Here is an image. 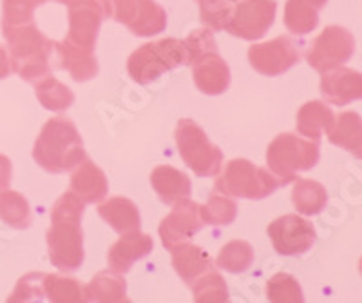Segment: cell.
<instances>
[{
  "mask_svg": "<svg viewBox=\"0 0 362 303\" xmlns=\"http://www.w3.org/2000/svg\"><path fill=\"white\" fill-rule=\"evenodd\" d=\"M232 11H234L232 0H202V6H199L202 21L210 30L216 31L225 30L232 17Z\"/></svg>",
  "mask_w": 362,
  "mask_h": 303,
  "instance_id": "35",
  "label": "cell"
},
{
  "mask_svg": "<svg viewBox=\"0 0 362 303\" xmlns=\"http://www.w3.org/2000/svg\"><path fill=\"white\" fill-rule=\"evenodd\" d=\"M4 2V28H15V25L33 22V11L38 6L45 4V0H2Z\"/></svg>",
  "mask_w": 362,
  "mask_h": 303,
  "instance_id": "36",
  "label": "cell"
},
{
  "mask_svg": "<svg viewBox=\"0 0 362 303\" xmlns=\"http://www.w3.org/2000/svg\"><path fill=\"white\" fill-rule=\"evenodd\" d=\"M98 215L107 222L118 234L138 231L141 225L140 212L134 202L124 196H112L98 205Z\"/></svg>",
  "mask_w": 362,
  "mask_h": 303,
  "instance_id": "23",
  "label": "cell"
},
{
  "mask_svg": "<svg viewBox=\"0 0 362 303\" xmlns=\"http://www.w3.org/2000/svg\"><path fill=\"white\" fill-rule=\"evenodd\" d=\"M238 216V205L230 196L214 191L209 202L202 205V218L209 225H228Z\"/></svg>",
  "mask_w": 362,
  "mask_h": 303,
  "instance_id": "34",
  "label": "cell"
},
{
  "mask_svg": "<svg viewBox=\"0 0 362 303\" xmlns=\"http://www.w3.org/2000/svg\"><path fill=\"white\" fill-rule=\"evenodd\" d=\"M71 191L78 196L83 204H98L109 193L105 173L95 162H90L89 158H83L76 166V171L71 175Z\"/></svg>",
  "mask_w": 362,
  "mask_h": 303,
  "instance_id": "19",
  "label": "cell"
},
{
  "mask_svg": "<svg viewBox=\"0 0 362 303\" xmlns=\"http://www.w3.org/2000/svg\"><path fill=\"white\" fill-rule=\"evenodd\" d=\"M11 71V62H9V55L4 47L0 46V80L6 79Z\"/></svg>",
  "mask_w": 362,
  "mask_h": 303,
  "instance_id": "39",
  "label": "cell"
},
{
  "mask_svg": "<svg viewBox=\"0 0 362 303\" xmlns=\"http://www.w3.org/2000/svg\"><path fill=\"white\" fill-rule=\"evenodd\" d=\"M232 2H234V0H232Z\"/></svg>",
  "mask_w": 362,
  "mask_h": 303,
  "instance_id": "42",
  "label": "cell"
},
{
  "mask_svg": "<svg viewBox=\"0 0 362 303\" xmlns=\"http://www.w3.org/2000/svg\"><path fill=\"white\" fill-rule=\"evenodd\" d=\"M58 2H62V4H67V6H69L71 2H74V0H58Z\"/></svg>",
  "mask_w": 362,
  "mask_h": 303,
  "instance_id": "41",
  "label": "cell"
},
{
  "mask_svg": "<svg viewBox=\"0 0 362 303\" xmlns=\"http://www.w3.org/2000/svg\"><path fill=\"white\" fill-rule=\"evenodd\" d=\"M0 220L15 229H28L31 225V209L28 200L17 191H0Z\"/></svg>",
  "mask_w": 362,
  "mask_h": 303,
  "instance_id": "29",
  "label": "cell"
},
{
  "mask_svg": "<svg viewBox=\"0 0 362 303\" xmlns=\"http://www.w3.org/2000/svg\"><path fill=\"white\" fill-rule=\"evenodd\" d=\"M319 162V142L292 133L277 135L267 149L268 169L281 185L293 182L299 171H310Z\"/></svg>",
  "mask_w": 362,
  "mask_h": 303,
  "instance_id": "4",
  "label": "cell"
},
{
  "mask_svg": "<svg viewBox=\"0 0 362 303\" xmlns=\"http://www.w3.org/2000/svg\"><path fill=\"white\" fill-rule=\"evenodd\" d=\"M35 162L47 173L60 175L87 158L78 129L69 118L57 117L44 124L33 147Z\"/></svg>",
  "mask_w": 362,
  "mask_h": 303,
  "instance_id": "2",
  "label": "cell"
},
{
  "mask_svg": "<svg viewBox=\"0 0 362 303\" xmlns=\"http://www.w3.org/2000/svg\"><path fill=\"white\" fill-rule=\"evenodd\" d=\"M254 262V249L248 241L232 240L225 244L216 258V265L226 273L238 274L247 270Z\"/></svg>",
  "mask_w": 362,
  "mask_h": 303,
  "instance_id": "31",
  "label": "cell"
},
{
  "mask_svg": "<svg viewBox=\"0 0 362 303\" xmlns=\"http://www.w3.org/2000/svg\"><path fill=\"white\" fill-rule=\"evenodd\" d=\"M274 249L283 256H297L312 249L315 244V227L299 215H284L268 225Z\"/></svg>",
  "mask_w": 362,
  "mask_h": 303,
  "instance_id": "11",
  "label": "cell"
},
{
  "mask_svg": "<svg viewBox=\"0 0 362 303\" xmlns=\"http://www.w3.org/2000/svg\"><path fill=\"white\" fill-rule=\"evenodd\" d=\"M321 93L329 104L348 105L362 96L361 73L344 66L322 71Z\"/></svg>",
  "mask_w": 362,
  "mask_h": 303,
  "instance_id": "16",
  "label": "cell"
},
{
  "mask_svg": "<svg viewBox=\"0 0 362 303\" xmlns=\"http://www.w3.org/2000/svg\"><path fill=\"white\" fill-rule=\"evenodd\" d=\"M194 302L198 303H225L228 302V289L218 270L210 269L192 283Z\"/></svg>",
  "mask_w": 362,
  "mask_h": 303,
  "instance_id": "32",
  "label": "cell"
},
{
  "mask_svg": "<svg viewBox=\"0 0 362 303\" xmlns=\"http://www.w3.org/2000/svg\"><path fill=\"white\" fill-rule=\"evenodd\" d=\"M4 38L9 46V62L25 82H38L51 75V53L53 42L38 31L33 22L4 28Z\"/></svg>",
  "mask_w": 362,
  "mask_h": 303,
  "instance_id": "3",
  "label": "cell"
},
{
  "mask_svg": "<svg viewBox=\"0 0 362 303\" xmlns=\"http://www.w3.org/2000/svg\"><path fill=\"white\" fill-rule=\"evenodd\" d=\"M276 9V0H241L232 11L225 30L245 40H257L274 24Z\"/></svg>",
  "mask_w": 362,
  "mask_h": 303,
  "instance_id": "10",
  "label": "cell"
},
{
  "mask_svg": "<svg viewBox=\"0 0 362 303\" xmlns=\"http://www.w3.org/2000/svg\"><path fill=\"white\" fill-rule=\"evenodd\" d=\"M319 24V15L313 6L306 0H288L284 6V25L290 33L306 35L312 33Z\"/></svg>",
  "mask_w": 362,
  "mask_h": 303,
  "instance_id": "30",
  "label": "cell"
},
{
  "mask_svg": "<svg viewBox=\"0 0 362 303\" xmlns=\"http://www.w3.org/2000/svg\"><path fill=\"white\" fill-rule=\"evenodd\" d=\"M86 204L73 191L54 202L51 227L47 231L49 260L60 270H76L83 263L82 216Z\"/></svg>",
  "mask_w": 362,
  "mask_h": 303,
  "instance_id": "1",
  "label": "cell"
},
{
  "mask_svg": "<svg viewBox=\"0 0 362 303\" xmlns=\"http://www.w3.org/2000/svg\"><path fill=\"white\" fill-rule=\"evenodd\" d=\"M42 280H44V273L25 274L24 278L18 280L17 287H15L13 295L8 298V302L17 303V302H35V299H42V295H44Z\"/></svg>",
  "mask_w": 362,
  "mask_h": 303,
  "instance_id": "37",
  "label": "cell"
},
{
  "mask_svg": "<svg viewBox=\"0 0 362 303\" xmlns=\"http://www.w3.org/2000/svg\"><path fill=\"white\" fill-rule=\"evenodd\" d=\"M250 66L264 76H279L300 60V51L290 37H277L248 50Z\"/></svg>",
  "mask_w": 362,
  "mask_h": 303,
  "instance_id": "13",
  "label": "cell"
},
{
  "mask_svg": "<svg viewBox=\"0 0 362 303\" xmlns=\"http://www.w3.org/2000/svg\"><path fill=\"white\" fill-rule=\"evenodd\" d=\"M9 183H11V160L0 154V191L8 189Z\"/></svg>",
  "mask_w": 362,
  "mask_h": 303,
  "instance_id": "38",
  "label": "cell"
},
{
  "mask_svg": "<svg viewBox=\"0 0 362 303\" xmlns=\"http://www.w3.org/2000/svg\"><path fill=\"white\" fill-rule=\"evenodd\" d=\"M196 88L210 96L221 95L230 86V67L218 50L206 51L190 62Z\"/></svg>",
  "mask_w": 362,
  "mask_h": 303,
  "instance_id": "15",
  "label": "cell"
},
{
  "mask_svg": "<svg viewBox=\"0 0 362 303\" xmlns=\"http://www.w3.org/2000/svg\"><path fill=\"white\" fill-rule=\"evenodd\" d=\"M355 53V38L350 31L341 25H328L312 42L306 60L315 71L322 73L335 66H342Z\"/></svg>",
  "mask_w": 362,
  "mask_h": 303,
  "instance_id": "9",
  "label": "cell"
},
{
  "mask_svg": "<svg viewBox=\"0 0 362 303\" xmlns=\"http://www.w3.org/2000/svg\"><path fill=\"white\" fill-rule=\"evenodd\" d=\"M53 51H57L58 67L69 71L74 82H87L98 75V60L93 50L74 46L71 42H53Z\"/></svg>",
  "mask_w": 362,
  "mask_h": 303,
  "instance_id": "18",
  "label": "cell"
},
{
  "mask_svg": "<svg viewBox=\"0 0 362 303\" xmlns=\"http://www.w3.org/2000/svg\"><path fill=\"white\" fill-rule=\"evenodd\" d=\"M86 302L98 303H122L129 302L127 285L122 274L115 270H102L90 280L87 287H83Z\"/></svg>",
  "mask_w": 362,
  "mask_h": 303,
  "instance_id": "24",
  "label": "cell"
},
{
  "mask_svg": "<svg viewBox=\"0 0 362 303\" xmlns=\"http://www.w3.org/2000/svg\"><path fill=\"white\" fill-rule=\"evenodd\" d=\"M306 2H308L310 6H313L315 9H321L322 6L326 4V0H306Z\"/></svg>",
  "mask_w": 362,
  "mask_h": 303,
  "instance_id": "40",
  "label": "cell"
},
{
  "mask_svg": "<svg viewBox=\"0 0 362 303\" xmlns=\"http://www.w3.org/2000/svg\"><path fill=\"white\" fill-rule=\"evenodd\" d=\"M335 124L334 111L321 102V100H312L306 102L297 113V131L305 138L313 142L321 140L322 135H328Z\"/></svg>",
  "mask_w": 362,
  "mask_h": 303,
  "instance_id": "22",
  "label": "cell"
},
{
  "mask_svg": "<svg viewBox=\"0 0 362 303\" xmlns=\"http://www.w3.org/2000/svg\"><path fill=\"white\" fill-rule=\"evenodd\" d=\"M45 298L53 303H83L86 292L74 278H66L60 274H44L42 280Z\"/></svg>",
  "mask_w": 362,
  "mask_h": 303,
  "instance_id": "28",
  "label": "cell"
},
{
  "mask_svg": "<svg viewBox=\"0 0 362 303\" xmlns=\"http://www.w3.org/2000/svg\"><path fill=\"white\" fill-rule=\"evenodd\" d=\"M185 42L177 38H161L148 42L134 51L127 60V71L131 79L138 84H151L163 73L187 64Z\"/></svg>",
  "mask_w": 362,
  "mask_h": 303,
  "instance_id": "5",
  "label": "cell"
},
{
  "mask_svg": "<svg viewBox=\"0 0 362 303\" xmlns=\"http://www.w3.org/2000/svg\"><path fill=\"white\" fill-rule=\"evenodd\" d=\"M328 140L342 149L350 151L355 158L362 154V122L354 111H344L339 115L334 127L328 133Z\"/></svg>",
  "mask_w": 362,
  "mask_h": 303,
  "instance_id": "25",
  "label": "cell"
},
{
  "mask_svg": "<svg viewBox=\"0 0 362 303\" xmlns=\"http://www.w3.org/2000/svg\"><path fill=\"white\" fill-rule=\"evenodd\" d=\"M267 298L272 303H303L305 295L299 282L288 273L274 274L267 283Z\"/></svg>",
  "mask_w": 362,
  "mask_h": 303,
  "instance_id": "33",
  "label": "cell"
},
{
  "mask_svg": "<svg viewBox=\"0 0 362 303\" xmlns=\"http://www.w3.org/2000/svg\"><path fill=\"white\" fill-rule=\"evenodd\" d=\"M205 225L202 218V205L185 198L176 202L173 211L161 220L160 233L165 249H173L176 245L192 240V236Z\"/></svg>",
  "mask_w": 362,
  "mask_h": 303,
  "instance_id": "14",
  "label": "cell"
},
{
  "mask_svg": "<svg viewBox=\"0 0 362 303\" xmlns=\"http://www.w3.org/2000/svg\"><path fill=\"white\" fill-rule=\"evenodd\" d=\"M176 146L183 162L202 178L218 176L221 171L223 153L218 146L209 140L199 124L190 118H183L176 125Z\"/></svg>",
  "mask_w": 362,
  "mask_h": 303,
  "instance_id": "7",
  "label": "cell"
},
{
  "mask_svg": "<svg viewBox=\"0 0 362 303\" xmlns=\"http://www.w3.org/2000/svg\"><path fill=\"white\" fill-rule=\"evenodd\" d=\"M170 253H173L174 270L187 285H192L199 276L209 273L210 269H214L210 254L198 245L189 244V241L173 247Z\"/></svg>",
  "mask_w": 362,
  "mask_h": 303,
  "instance_id": "20",
  "label": "cell"
},
{
  "mask_svg": "<svg viewBox=\"0 0 362 303\" xmlns=\"http://www.w3.org/2000/svg\"><path fill=\"white\" fill-rule=\"evenodd\" d=\"M111 15L107 0H74L69 4V35L74 46L95 50L103 17Z\"/></svg>",
  "mask_w": 362,
  "mask_h": 303,
  "instance_id": "12",
  "label": "cell"
},
{
  "mask_svg": "<svg viewBox=\"0 0 362 303\" xmlns=\"http://www.w3.org/2000/svg\"><path fill=\"white\" fill-rule=\"evenodd\" d=\"M151 183L158 198L167 205H174L180 200L190 196L192 183L190 178L173 166H158L151 173Z\"/></svg>",
  "mask_w": 362,
  "mask_h": 303,
  "instance_id": "21",
  "label": "cell"
},
{
  "mask_svg": "<svg viewBox=\"0 0 362 303\" xmlns=\"http://www.w3.org/2000/svg\"><path fill=\"white\" fill-rule=\"evenodd\" d=\"M111 15L134 35L153 37L167 28V13L154 0H107Z\"/></svg>",
  "mask_w": 362,
  "mask_h": 303,
  "instance_id": "8",
  "label": "cell"
},
{
  "mask_svg": "<svg viewBox=\"0 0 362 303\" xmlns=\"http://www.w3.org/2000/svg\"><path fill=\"white\" fill-rule=\"evenodd\" d=\"M35 93H37L38 102L49 111H66L74 102L73 91L67 88L66 84L51 75L35 82Z\"/></svg>",
  "mask_w": 362,
  "mask_h": 303,
  "instance_id": "27",
  "label": "cell"
},
{
  "mask_svg": "<svg viewBox=\"0 0 362 303\" xmlns=\"http://www.w3.org/2000/svg\"><path fill=\"white\" fill-rule=\"evenodd\" d=\"M154 247L153 238L148 234L140 233L138 231H132V233L122 234L116 244H112V247L109 249L107 262L111 270L119 274H125L131 270V267L134 265L138 260L147 256Z\"/></svg>",
  "mask_w": 362,
  "mask_h": 303,
  "instance_id": "17",
  "label": "cell"
},
{
  "mask_svg": "<svg viewBox=\"0 0 362 303\" xmlns=\"http://www.w3.org/2000/svg\"><path fill=\"white\" fill-rule=\"evenodd\" d=\"M279 180L264 167H257L250 160L235 158L226 164L223 175L216 180V191L234 198L263 200L279 187Z\"/></svg>",
  "mask_w": 362,
  "mask_h": 303,
  "instance_id": "6",
  "label": "cell"
},
{
  "mask_svg": "<svg viewBox=\"0 0 362 303\" xmlns=\"http://www.w3.org/2000/svg\"><path fill=\"white\" fill-rule=\"evenodd\" d=\"M292 202L300 215H319V212L326 207L328 193H326V187L322 185V183L315 182V180L299 178V176H297V178L293 180Z\"/></svg>",
  "mask_w": 362,
  "mask_h": 303,
  "instance_id": "26",
  "label": "cell"
}]
</instances>
